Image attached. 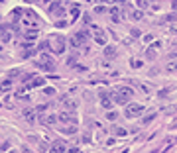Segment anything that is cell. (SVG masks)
I'll use <instances>...</instances> for the list:
<instances>
[{
	"label": "cell",
	"instance_id": "1",
	"mask_svg": "<svg viewBox=\"0 0 177 153\" xmlns=\"http://www.w3.org/2000/svg\"><path fill=\"white\" fill-rule=\"evenodd\" d=\"M132 94H134V90L130 86H122V88H118L116 92H112V102H116V104H128Z\"/></svg>",
	"mask_w": 177,
	"mask_h": 153
},
{
	"label": "cell",
	"instance_id": "2",
	"mask_svg": "<svg viewBox=\"0 0 177 153\" xmlns=\"http://www.w3.org/2000/svg\"><path fill=\"white\" fill-rule=\"evenodd\" d=\"M36 67H39L42 71H53L55 69V63L51 61V57L47 55V53H42L39 61H36Z\"/></svg>",
	"mask_w": 177,
	"mask_h": 153
},
{
	"label": "cell",
	"instance_id": "3",
	"mask_svg": "<svg viewBox=\"0 0 177 153\" xmlns=\"http://www.w3.org/2000/svg\"><path fill=\"white\" fill-rule=\"evenodd\" d=\"M47 43H49V49H51L53 53H57V55L65 51V39H63L61 35H59V37H51Z\"/></svg>",
	"mask_w": 177,
	"mask_h": 153
},
{
	"label": "cell",
	"instance_id": "4",
	"mask_svg": "<svg viewBox=\"0 0 177 153\" xmlns=\"http://www.w3.org/2000/svg\"><path fill=\"white\" fill-rule=\"evenodd\" d=\"M87 39H89V32H79V33H75L69 41H71V45H73V47H81V45L87 43Z\"/></svg>",
	"mask_w": 177,
	"mask_h": 153
},
{
	"label": "cell",
	"instance_id": "5",
	"mask_svg": "<svg viewBox=\"0 0 177 153\" xmlns=\"http://www.w3.org/2000/svg\"><path fill=\"white\" fill-rule=\"evenodd\" d=\"M146 112V108L142 106V104H128V108H126V116L128 118H136V116H142Z\"/></svg>",
	"mask_w": 177,
	"mask_h": 153
},
{
	"label": "cell",
	"instance_id": "6",
	"mask_svg": "<svg viewBox=\"0 0 177 153\" xmlns=\"http://www.w3.org/2000/svg\"><path fill=\"white\" fill-rule=\"evenodd\" d=\"M57 120H59V122H63V124H77V118H75V114H73V112H69V110H67V112H61V114H59V116H57Z\"/></svg>",
	"mask_w": 177,
	"mask_h": 153
},
{
	"label": "cell",
	"instance_id": "7",
	"mask_svg": "<svg viewBox=\"0 0 177 153\" xmlns=\"http://www.w3.org/2000/svg\"><path fill=\"white\" fill-rule=\"evenodd\" d=\"M100 104H103L104 110H110L112 108V100H110V92H100Z\"/></svg>",
	"mask_w": 177,
	"mask_h": 153
},
{
	"label": "cell",
	"instance_id": "8",
	"mask_svg": "<svg viewBox=\"0 0 177 153\" xmlns=\"http://www.w3.org/2000/svg\"><path fill=\"white\" fill-rule=\"evenodd\" d=\"M94 30H97V33H94V41H97L98 45H106V35H104V32L98 30V28H94Z\"/></svg>",
	"mask_w": 177,
	"mask_h": 153
},
{
	"label": "cell",
	"instance_id": "9",
	"mask_svg": "<svg viewBox=\"0 0 177 153\" xmlns=\"http://www.w3.org/2000/svg\"><path fill=\"white\" fill-rule=\"evenodd\" d=\"M10 39H12V33H10V30L2 28V30H0V41H2V43H8Z\"/></svg>",
	"mask_w": 177,
	"mask_h": 153
},
{
	"label": "cell",
	"instance_id": "10",
	"mask_svg": "<svg viewBox=\"0 0 177 153\" xmlns=\"http://www.w3.org/2000/svg\"><path fill=\"white\" fill-rule=\"evenodd\" d=\"M45 84V81H43V77H36V79H32L30 81V84H28V88H36V86H43Z\"/></svg>",
	"mask_w": 177,
	"mask_h": 153
},
{
	"label": "cell",
	"instance_id": "11",
	"mask_svg": "<svg viewBox=\"0 0 177 153\" xmlns=\"http://www.w3.org/2000/svg\"><path fill=\"white\" fill-rule=\"evenodd\" d=\"M65 151V145L61 143V141H55V143L49 147V153H63Z\"/></svg>",
	"mask_w": 177,
	"mask_h": 153
},
{
	"label": "cell",
	"instance_id": "12",
	"mask_svg": "<svg viewBox=\"0 0 177 153\" xmlns=\"http://www.w3.org/2000/svg\"><path fill=\"white\" fill-rule=\"evenodd\" d=\"M24 118H26L30 124H33V122H36V112H33L32 108H26V110H24Z\"/></svg>",
	"mask_w": 177,
	"mask_h": 153
},
{
	"label": "cell",
	"instance_id": "13",
	"mask_svg": "<svg viewBox=\"0 0 177 153\" xmlns=\"http://www.w3.org/2000/svg\"><path fill=\"white\" fill-rule=\"evenodd\" d=\"M104 57H108V59L116 57V47L114 45H104Z\"/></svg>",
	"mask_w": 177,
	"mask_h": 153
},
{
	"label": "cell",
	"instance_id": "14",
	"mask_svg": "<svg viewBox=\"0 0 177 153\" xmlns=\"http://www.w3.org/2000/svg\"><path fill=\"white\" fill-rule=\"evenodd\" d=\"M10 88H12V79H4L2 83H0V90H2V92L10 90Z\"/></svg>",
	"mask_w": 177,
	"mask_h": 153
},
{
	"label": "cell",
	"instance_id": "15",
	"mask_svg": "<svg viewBox=\"0 0 177 153\" xmlns=\"http://www.w3.org/2000/svg\"><path fill=\"white\" fill-rule=\"evenodd\" d=\"M79 12H81L79 4H73V6H71V16H73V20H77V18H79Z\"/></svg>",
	"mask_w": 177,
	"mask_h": 153
},
{
	"label": "cell",
	"instance_id": "16",
	"mask_svg": "<svg viewBox=\"0 0 177 153\" xmlns=\"http://www.w3.org/2000/svg\"><path fill=\"white\" fill-rule=\"evenodd\" d=\"M110 14H112V22H120V10L118 8H112Z\"/></svg>",
	"mask_w": 177,
	"mask_h": 153
},
{
	"label": "cell",
	"instance_id": "17",
	"mask_svg": "<svg viewBox=\"0 0 177 153\" xmlns=\"http://www.w3.org/2000/svg\"><path fill=\"white\" fill-rule=\"evenodd\" d=\"M142 16H144V12H142V10H134V12L130 14V18H132V20H142Z\"/></svg>",
	"mask_w": 177,
	"mask_h": 153
},
{
	"label": "cell",
	"instance_id": "18",
	"mask_svg": "<svg viewBox=\"0 0 177 153\" xmlns=\"http://www.w3.org/2000/svg\"><path fill=\"white\" fill-rule=\"evenodd\" d=\"M39 120H42L43 124H53V122H57V116H47V118H42V116H39Z\"/></svg>",
	"mask_w": 177,
	"mask_h": 153
},
{
	"label": "cell",
	"instance_id": "19",
	"mask_svg": "<svg viewBox=\"0 0 177 153\" xmlns=\"http://www.w3.org/2000/svg\"><path fill=\"white\" fill-rule=\"evenodd\" d=\"M65 108H67L69 112H73L75 108H77V104H75V100H65Z\"/></svg>",
	"mask_w": 177,
	"mask_h": 153
},
{
	"label": "cell",
	"instance_id": "20",
	"mask_svg": "<svg viewBox=\"0 0 177 153\" xmlns=\"http://www.w3.org/2000/svg\"><path fill=\"white\" fill-rule=\"evenodd\" d=\"M12 18H14V22H18V20L22 18V10H20V8L12 10Z\"/></svg>",
	"mask_w": 177,
	"mask_h": 153
},
{
	"label": "cell",
	"instance_id": "21",
	"mask_svg": "<svg viewBox=\"0 0 177 153\" xmlns=\"http://www.w3.org/2000/svg\"><path fill=\"white\" fill-rule=\"evenodd\" d=\"M36 35H37V32H36V30H30V32L26 33V39H36Z\"/></svg>",
	"mask_w": 177,
	"mask_h": 153
},
{
	"label": "cell",
	"instance_id": "22",
	"mask_svg": "<svg viewBox=\"0 0 177 153\" xmlns=\"http://www.w3.org/2000/svg\"><path fill=\"white\" fill-rule=\"evenodd\" d=\"M146 57L148 59H155V49H148L146 51Z\"/></svg>",
	"mask_w": 177,
	"mask_h": 153
},
{
	"label": "cell",
	"instance_id": "23",
	"mask_svg": "<svg viewBox=\"0 0 177 153\" xmlns=\"http://www.w3.org/2000/svg\"><path fill=\"white\" fill-rule=\"evenodd\" d=\"M154 118H155V114H148V116L144 118V124H149V122H154Z\"/></svg>",
	"mask_w": 177,
	"mask_h": 153
},
{
	"label": "cell",
	"instance_id": "24",
	"mask_svg": "<svg viewBox=\"0 0 177 153\" xmlns=\"http://www.w3.org/2000/svg\"><path fill=\"white\" fill-rule=\"evenodd\" d=\"M130 33H132V37H140L142 35V32H140V30H136V28H132Z\"/></svg>",
	"mask_w": 177,
	"mask_h": 153
},
{
	"label": "cell",
	"instance_id": "25",
	"mask_svg": "<svg viewBox=\"0 0 177 153\" xmlns=\"http://www.w3.org/2000/svg\"><path fill=\"white\" fill-rule=\"evenodd\" d=\"M114 134L116 135H126V130L124 128H114Z\"/></svg>",
	"mask_w": 177,
	"mask_h": 153
},
{
	"label": "cell",
	"instance_id": "26",
	"mask_svg": "<svg viewBox=\"0 0 177 153\" xmlns=\"http://www.w3.org/2000/svg\"><path fill=\"white\" fill-rule=\"evenodd\" d=\"M36 110H37V114H43V112L47 110V104H42V106H37Z\"/></svg>",
	"mask_w": 177,
	"mask_h": 153
},
{
	"label": "cell",
	"instance_id": "27",
	"mask_svg": "<svg viewBox=\"0 0 177 153\" xmlns=\"http://www.w3.org/2000/svg\"><path fill=\"white\" fill-rule=\"evenodd\" d=\"M39 151H49V145L42 141V143H39Z\"/></svg>",
	"mask_w": 177,
	"mask_h": 153
},
{
	"label": "cell",
	"instance_id": "28",
	"mask_svg": "<svg viewBox=\"0 0 177 153\" xmlns=\"http://www.w3.org/2000/svg\"><path fill=\"white\" fill-rule=\"evenodd\" d=\"M116 116H118L116 112H108V114H106V118H108V120H116Z\"/></svg>",
	"mask_w": 177,
	"mask_h": 153
},
{
	"label": "cell",
	"instance_id": "29",
	"mask_svg": "<svg viewBox=\"0 0 177 153\" xmlns=\"http://www.w3.org/2000/svg\"><path fill=\"white\" fill-rule=\"evenodd\" d=\"M175 69H177V63H175V61H171V63L167 65V71H175Z\"/></svg>",
	"mask_w": 177,
	"mask_h": 153
},
{
	"label": "cell",
	"instance_id": "30",
	"mask_svg": "<svg viewBox=\"0 0 177 153\" xmlns=\"http://www.w3.org/2000/svg\"><path fill=\"white\" fill-rule=\"evenodd\" d=\"M130 65L134 67V69H140V67H142V61H132Z\"/></svg>",
	"mask_w": 177,
	"mask_h": 153
},
{
	"label": "cell",
	"instance_id": "31",
	"mask_svg": "<svg viewBox=\"0 0 177 153\" xmlns=\"http://www.w3.org/2000/svg\"><path fill=\"white\" fill-rule=\"evenodd\" d=\"M53 92H55V88H51V86H47V88H45V94H47V96H51Z\"/></svg>",
	"mask_w": 177,
	"mask_h": 153
},
{
	"label": "cell",
	"instance_id": "32",
	"mask_svg": "<svg viewBox=\"0 0 177 153\" xmlns=\"http://www.w3.org/2000/svg\"><path fill=\"white\" fill-rule=\"evenodd\" d=\"M173 20H175V14H171V16H165V18H163V22H173Z\"/></svg>",
	"mask_w": 177,
	"mask_h": 153
},
{
	"label": "cell",
	"instance_id": "33",
	"mask_svg": "<svg viewBox=\"0 0 177 153\" xmlns=\"http://www.w3.org/2000/svg\"><path fill=\"white\" fill-rule=\"evenodd\" d=\"M140 88H142V90H144V92H146V94H148V92H149V90H152V88H149V86H148V84H140Z\"/></svg>",
	"mask_w": 177,
	"mask_h": 153
},
{
	"label": "cell",
	"instance_id": "34",
	"mask_svg": "<svg viewBox=\"0 0 177 153\" xmlns=\"http://www.w3.org/2000/svg\"><path fill=\"white\" fill-rule=\"evenodd\" d=\"M75 61H77L75 57H69V59H67V65H69V67H73V65H75Z\"/></svg>",
	"mask_w": 177,
	"mask_h": 153
},
{
	"label": "cell",
	"instance_id": "35",
	"mask_svg": "<svg viewBox=\"0 0 177 153\" xmlns=\"http://www.w3.org/2000/svg\"><path fill=\"white\" fill-rule=\"evenodd\" d=\"M104 10H106L104 6H97V8H94V12H97V14H100V12H104Z\"/></svg>",
	"mask_w": 177,
	"mask_h": 153
},
{
	"label": "cell",
	"instance_id": "36",
	"mask_svg": "<svg viewBox=\"0 0 177 153\" xmlns=\"http://www.w3.org/2000/svg\"><path fill=\"white\" fill-rule=\"evenodd\" d=\"M138 4L140 6H149V0H138Z\"/></svg>",
	"mask_w": 177,
	"mask_h": 153
},
{
	"label": "cell",
	"instance_id": "37",
	"mask_svg": "<svg viewBox=\"0 0 177 153\" xmlns=\"http://www.w3.org/2000/svg\"><path fill=\"white\" fill-rule=\"evenodd\" d=\"M171 6H173V10H177V0H173V2H171Z\"/></svg>",
	"mask_w": 177,
	"mask_h": 153
},
{
	"label": "cell",
	"instance_id": "38",
	"mask_svg": "<svg viewBox=\"0 0 177 153\" xmlns=\"http://www.w3.org/2000/svg\"><path fill=\"white\" fill-rule=\"evenodd\" d=\"M100 2H118V0H100Z\"/></svg>",
	"mask_w": 177,
	"mask_h": 153
},
{
	"label": "cell",
	"instance_id": "39",
	"mask_svg": "<svg viewBox=\"0 0 177 153\" xmlns=\"http://www.w3.org/2000/svg\"><path fill=\"white\" fill-rule=\"evenodd\" d=\"M10 153H16V151H10Z\"/></svg>",
	"mask_w": 177,
	"mask_h": 153
},
{
	"label": "cell",
	"instance_id": "40",
	"mask_svg": "<svg viewBox=\"0 0 177 153\" xmlns=\"http://www.w3.org/2000/svg\"><path fill=\"white\" fill-rule=\"evenodd\" d=\"M0 2H4V0H0Z\"/></svg>",
	"mask_w": 177,
	"mask_h": 153
},
{
	"label": "cell",
	"instance_id": "41",
	"mask_svg": "<svg viewBox=\"0 0 177 153\" xmlns=\"http://www.w3.org/2000/svg\"><path fill=\"white\" fill-rule=\"evenodd\" d=\"M175 33H177V30H175Z\"/></svg>",
	"mask_w": 177,
	"mask_h": 153
}]
</instances>
